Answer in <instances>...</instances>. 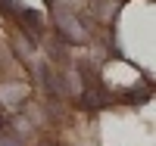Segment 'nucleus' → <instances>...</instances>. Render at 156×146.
I'll list each match as a JSON object with an SVG mask.
<instances>
[{"instance_id": "obj_1", "label": "nucleus", "mask_w": 156, "mask_h": 146, "mask_svg": "<svg viewBox=\"0 0 156 146\" xmlns=\"http://www.w3.org/2000/svg\"><path fill=\"white\" fill-rule=\"evenodd\" d=\"M3 93H6V97H3L6 106H22V103H25V90H22V87H3Z\"/></svg>"}, {"instance_id": "obj_2", "label": "nucleus", "mask_w": 156, "mask_h": 146, "mask_svg": "<svg viewBox=\"0 0 156 146\" xmlns=\"http://www.w3.org/2000/svg\"><path fill=\"white\" fill-rule=\"evenodd\" d=\"M19 143H22L19 134H16L9 124H6V127H0V146H19Z\"/></svg>"}]
</instances>
